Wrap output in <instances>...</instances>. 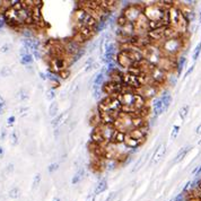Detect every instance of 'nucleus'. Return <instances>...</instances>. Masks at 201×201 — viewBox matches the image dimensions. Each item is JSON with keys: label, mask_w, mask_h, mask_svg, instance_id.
I'll return each instance as SVG.
<instances>
[{"label": "nucleus", "mask_w": 201, "mask_h": 201, "mask_svg": "<svg viewBox=\"0 0 201 201\" xmlns=\"http://www.w3.org/2000/svg\"><path fill=\"white\" fill-rule=\"evenodd\" d=\"M114 128L119 130L123 133H128L132 131L133 129L142 128L146 127V122L144 118H139V116H133L130 114H125L121 112L119 118L114 122Z\"/></svg>", "instance_id": "nucleus-1"}, {"label": "nucleus", "mask_w": 201, "mask_h": 201, "mask_svg": "<svg viewBox=\"0 0 201 201\" xmlns=\"http://www.w3.org/2000/svg\"><path fill=\"white\" fill-rule=\"evenodd\" d=\"M160 2L163 5H159V2H156L154 5L144 6V15L149 21H163L164 17L166 16L168 9L171 7H168L167 5L164 4V1H160Z\"/></svg>", "instance_id": "nucleus-2"}, {"label": "nucleus", "mask_w": 201, "mask_h": 201, "mask_svg": "<svg viewBox=\"0 0 201 201\" xmlns=\"http://www.w3.org/2000/svg\"><path fill=\"white\" fill-rule=\"evenodd\" d=\"M183 43H184V37L165 40L164 42H162L159 44V47H160L163 54L165 57L175 59V57L183 49Z\"/></svg>", "instance_id": "nucleus-3"}, {"label": "nucleus", "mask_w": 201, "mask_h": 201, "mask_svg": "<svg viewBox=\"0 0 201 201\" xmlns=\"http://www.w3.org/2000/svg\"><path fill=\"white\" fill-rule=\"evenodd\" d=\"M73 21H75V27L85 26V27H90V28H94L95 25L99 23L81 7H77L76 10H75V13H73Z\"/></svg>", "instance_id": "nucleus-4"}, {"label": "nucleus", "mask_w": 201, "mask_h": 201, "mask_svg": "<svg viewBox=\"0 0 201 201\" xmlns=\"http://www.w3.org/2000/svg\"><path fill=\"white\" fill-rule=\"evenodd\" d=\"M106 111H122V104L120 103L118 97H115V96H105L101 99V102L99 104V112Z\"/></svg>", "instance_id": "nucleus-5"}, {"label": "nucleus", "mask_w": 201, "mask_h": 201, "mask_svg": "<svg viewBox=\"0 0 201 201\" xmlns=\"http://www.w3.org/2000/svg\"><path fill=\"white\" fill-rule=\"evenodd\" d=\"M49 64H50V68H51L52 73H59L62 70L68 69L73 64V61H71V57L68 56L51 57V59L49 61Z\"/></svg>", "instance_id": "nucleus-6"}, {"label": "nucleus", "mask_w": 201, "mask_h": 201, "mask_svg": "<svg viewBox=\"0 0 201 201\" xmlns=\"http://www.w3.org/2000/svg\"><path fill=\"white\" fill-rule=\"evenodd\" d=\"M124 17L127 18V21L131 24H135L136 21L141 17V15L144 14V6L141 5H130L127 6L124 10L122 11Z\"/></svg>", "instance_id": "nucleus-7"}, {"label": "nucleus", "mask_w": 201, "mask_h": 201, "mask_svg": "<svg viewBox=\"0 0 201 201\" xmlns=\"http://www.w3.org/2000/svg\"><path fill=\"white\" fill-rule=\"evenodd\" d=\"M122 84L125 87H129L131 89L138 90L142 86V81H141V76H136L133 73H124L122 75Z\"/></svg>", "instance_id": "nucleus-8"}, {"label": "nucleus", "mask_w": 201, "mask_h": 201, "mask_svg": "<svg viewBox=\"0 0 201 201\" xmlns=\"http://www.w3.org/2000/svg\"><path fill=\"white\" fill-rule=\"evenodd\" d=\"M148 76L150 77L151 81L154 83L155 85H160V84H163L164 81L166 80L167 73L166 71H164L163 69L154 66L153 69H151V70L149 71V73H148Z\"/></svg>", "instance_id": "nucleus-9"}, {"label": "nucleus", "mask_w": 201, "mask_h": 201, "mask_svg": "<svg viewBox=\"0 0 201 201\" xmlns=\"http://www.w3.org/2000/svg\"><path fill=\"white\" fill-rule=\"evenodd\" d=\"M121 112L114 111H106V112H99L101 124H114L115 120L119 118Z\"/></svg>", "instance_id": "nucleus-10"}, {"label": "nucleus", "mask_w": 201, "mask_h": 201, "mask_svg": "<svg viewBox=\"0 0 201 201\" xmlns=\"http://www.w3.org/2000/svg\"><path fill=\"white\" fill-rule=\"evenodd\" d=\"M157 92H158V89H157V86L155 85V84L141 86L140 88L137 90L138 94H140L145 99H151V97L156 96V95H157Z\"/></svg>", "instance_id": "nucleus-11"}, {"label": "nucleus", "mask_w": 201, "mask_h": 201, "mask_svg": "<svg viewBox=\"0 0 201 201\" xmlns=\"http://www.w3.org/2000/svg\"><path fill=\"white\" fill-rule=\"evenodd\" d=\"M63 44V47H64V52H66V56L68 57H73L75 54H77L79 50L81 49V47L79 44L75 42L73 40H67Z\"/></svg>", "instance_id": "nucleus-12"}, {"label": "nucleus", "mask_w": 201, "mask_h": 201, "mask_svg": "<svg viewBox=\"0 0 201 201\" xmlns=\"http://www.w3.org/2000/svg\"><path fill=\"white\" fill-rule=\"evenodd\" d=\"M128 135L131 138H133V139L140 141V142H144L145 139H146V136H147V127L133 129L132 131L128 132Z\"/></svg>", "instance_id": "nucleus-13"}, {"label": "nucleus", "mask_w": 201, "mask_h": 201, "mask_svg": "<svg viewBox=\"0 0 201 201\" xmlns=\"http://www.w3.org/2000/svg\"><path fill=\"white\" fill-rule=\"evenodd\" d=\"M165 153H166V146L164 145V144L159 145L158 148L155 150L151 163H153V164H157V163H159L163 159L164 155H165Z\"/></svg>", "instance_id": "nucleus-14"}, {"label": "nucleus", "mask_w": 201, "mask_h": 201, "mask_svg": "<svg viewBox=\"0 0 201 201\" xmlns=\"http://www.w3.org/2000/svg\"><path fill=\"white\" fill-rule=\"evenodd\" d=\"M177 37H182V36L175 28H173L172 26H165L164 27V41L171 39H177Z\"/></svg>", "instance_id": "nucleus-15"}, {"label": "nucleus", "mask_w": 201, "mask_h": 201, "mask_svg": "<svg viewBox=\"0 0 201 201\" xmlns=\"http://www.w3.org/2000/svg\"><path fill=\"white\" fill-rule=\"evenodd\" d=\"M76 33L81 35V36L87 41V40H89L90 37L94 35V30L90 28V27H85V26H83V27H76Z\"/></svg>", "instance_id": "nucleus-16"}, {"label": "nucleus", "mask_w": 201, "mask_h": 201, "mask_svg": "<svg viewBox=\"0 0 201 201\" xmlns=\"http://www.w3.org/2000/svg\"><path fill=\"white\" fill-rule=\"evenodd\" d=\"M141 144H142V142L136 140V139H133V138H131L130 136H129L128 133H125V138H124L123 145H125L128 148H130V149H136V148H138Z\"/></svg>", "instance_id": "nucleus-17"}, {"label": "nucleus", "mask_w": 201, "mask_h": 201, "mask_svg": "<svg viewBox=\"0 0 201 201\" xmlns=\"http://www.w3.org/2000/svg\"><path fill=\"white\" fill-rule=\"evenodd\" d=\"M124 138H125V133L121 132V131H119V130H116L115 132H114V135H113L111 144L116 145V146L122 145V144L124 142Z\"/></svg>", "instance_id": "nucleus-18"}, {"label": "nucleus", "mask_w": 201, "mask_h": 201, "mask_svg": "<svg viewBox=\"0 0 201 201\" xmlns=\"http://www.w3.org/2000/svg\"><path fill=\"white\" fill-rule=\"evenodd\" d=\"M163 112H165V107H164V104H163L162 99H156L154 103V113L155 116H158L160 115Z\"/></svg>", "instance_id": "nucleus-19"}, {"label": "nucleus", "mask_w": 201, "mask_h": 201, "mask_svg": "<svg viewBox=\"0 0 201 201\" xmlns=\"http://www.w3.org/2000/svg\"><path fill=\"white\" fill-rule=\"evenodd\" d=\"M66 116H67V113H60V114H58V115L52 120V122H51L52 127H53V128L60 127L61 124L66 121Z\"/></svg>", "instance_id": "nucleus-20"}, {"label": "nucleus", "mask_w": 201, "mask_h": 201, "mask_svg": "<svg viewBox=\"0 0 201 201\" xmlns=\"http://www.w3.org/2000/svg\"><path fill=\"white\" fill-rule=\"evenodd\" d=\"M190 149H191V147L190 146H186V147H184V148H182V149L177 153V155H176L175 159H174V163H179L181 162L182 159L186 156V154H188L189 151H190Z\"/></svg>", "instance_id": "nucleus-21"}, {"label": "nucleus", "mask_w": 201, "mask_h": 201, "mask_svg": "<svg viewBox=\"0 0 201 201\" xmlns=\"http://www.w3.org/2000/svg\"><path fill=\"white\" fill-rule=\"evenodd\" d=\"M106 189H107V181L104 179V180H101L99 183H97L96 188H95L94 193H95V194H99V193L104 192Z\"/></svg>", "instance_id": "nucleus-22"}, {"label": "nucleus", "mask_w": 201, "mask_h": 201, "mask_svg": "<svg viewBox=\"0 0 201 201\" xmlns=\"http://www.w3.org/2000/svg\"><path fill=\"white\" fill-rule=\"evenodd\" d=\"M93 94H94L95 99H102L103 94L104 93V89H103V86H97V85H93Z\"/></svg>", "instance_id": "nucleus-23"}, {"label": "nucleus", "mask_w": 201, "mask_h": 201, "mask_svg": "<svg viewBox=\"0 0 201 201\" xmlns=\"http://www.w3.org/2000/svg\"><path fill=\"white\" fill-rule=\"evenodd\" d=\"M84 174H85V170H84V168L78 170V172L76 173V174H75V176H73V181H71V183H73V184H78L81 180H83Z\"/></svg>", "instance_id": "nucleus-24"}, {"label": "nucleus", "mask_w": 201, "mask_h": 201, "mask_svg": "<svg viewBox=\"0 0 201 201\" xmlns=\"http://www.w3.org/2000/svg\"><path fill=\"white\" fill-rule=\"evenodd\" d=\"M104 77H105V73L104 71H101L94 78V84L93 85H97V86H103L104 84Z\"/></svg>", "instance_id": "nucleus-25"}, {"label": "nucleus", "mask_w": 201, "mask_h": 201, "mask_svg": "<svg viewBox=\"0 0 201 201\" xmlns=\"http://www.w3.org/2000/svg\"><path fill=\"white\" fill-rule=\"evenodd\" d=\"M160 99H162L163 104H164V107H165V111H166L167 109H168V106H170V104H171V101H172L171 95L168 94V93H165V94L162 95Z\"/></svg>", "instance_id": "nucleus-26"}, {"label": "nucleus", "mask_w": 201, "mask_h": 201, "mask_svg": "<svg viewBox=\"0 0 201 201\" xmlns=\"http://www.w3.org/2000/svg\"><path fill=\"white\" fill-rule=\"evenodd\" d=\"M58 111H59V105H58V103L52 102L51 105H50V109H49V115L50 116H57Z\"/></svg>", "instance_id": "nucleus-27"}, {"label": "nucleus", "mask_w": 201, "mask_h": 201, "mask_svg": "<svg viewBox=\"0 0 201 201\" xmlns=\"http://www.w3.org/2000/svg\"><path fill=\"white\" fill-rule=\"evenodd\" d=\"M21 62L23 64H31L33 62V56L31 53H27V54H23L21 56Z\"/></svg>", "instance_id": "nucleus-28"}, {"label": "nucleus", "mask_w": 201, "mask_h": 201, "mask_svg": "<svg viewBox=\"0 0 201 201\" xmlns=\"http://www.w3.org/2000/svg\"><path fill=\"white\" fill-rule=\"evenodd\" d=\"M184 64H185V58L184 57H181L176 60V64H175V68L177 69V75H180L182 69H183Z\"/></svg>", "instance_id": "nucleus-29"}, {"label": "nucleus", "mask_w": 201, "mask_h": 201, "mask_svg": "<svg viewBox=\"0 0 201 201\" xmlns=\"http://www.w3.org/2000/svg\"><path fill=\"white\" fill-rule=\"evenodd\" d=\"M16 97H17L19 101H26V99H28V92L26 89H23V88H21L17 93Z\"/></svg>", "instance_id": "nucleus-30"}, {"label": "nucleus", "mask_w": 201, "mask_h": 201, "mask_svg": "<svg viewBox=\"0 0 201 201\" xmlns=\"http://www.w3.org/2000/svg\"><path fill=\"white\" fill-rule=\"evenodd\" d=\"M189 110H190V106H189V105H184V106L180 110L179 114H180V118L182 119V120H185V118L188 116Z\"/></svg>", "instance_id": "nucleus-31"}, {"label": "nucleus", "mask_w": 201, "mask_h": 201, "mask_svg": "<svg viewBox=\"0 0 201 201\" xmlns=\"http://www.w3.org/2000/svg\"><path fill=\"white\" fill-rule=\"evenodd\" d=\"M129 21H127V18L124 17L123 14H121V15H119V17L116 18V24H118V27H122V26H124L125 24H128Z\"/></svg>", "instance_id": "nucleus-32"}, {"label": "nucleus", "mask_w": 201, "mask_h": 201, "mask_svg": "<svg viewBox=\"0 0 201 201\" xmlns=\"http://www.w3.org/2000/svg\"><path fill=\"white\" fill-rule=\"evenodd\" d=\"M45 76H47V79H49V80L53 81V83H57V84H59V79H58V77H57V73L47 71V73H45Z\"/></svg>", "instance_id": "nucleus-33"}, {"label": "nucleus", "mask_w": 201, "mask_h": 201, "mask_svg": "<svg viewBox=\"0 0 201 201\" xmlns=\"http://www.w3.org/2000/svg\"><path fill=\"white\" fill-rule=\"evenodd\" d=\"M200 52H201V42L198 44L197 47H196V49H194V52H193V54H192V59L194 61H196L198 58H199V56H200Z\"/></svg>", "instance_id": "nucleus-34"}, {"label": "nucleus", "mask_w": 201, "mask_h": 201, "mask_svg": "<svg viewBox=\"0 0 201 201\" xmlns=\"http://www.w3.org/2000/svg\"><path fill=\"white\" fill-rule=\"evenodd\" d=\"M0 75H1V77H9L11 75V69L9 67H4V68H1Z\"/></svg>", "instance_id": "nucleus-35"}, {"label": "nucleus", "mask_w": 201, "mask_h": 201, "mask_svg": "<svg viewBox=\"0 0 201 201\" xmlns=\"http://www.w3.org/2000/svg\"><path fill=\"white\" fill-rule=\"evenodd\" d=\"M40 182H41V174H40V173H37V174L34 176V179H33V184H32V188L36 189L40 185Z\"/></svg>", "instance_id": "nucleus-36"}, {"label": "nucleus", "mask_w": 201, "mask_h": 201, "mask_svg": "<svg viewBox=\"0 0 201 201\" xmlns=\"http://www.w3.org/2000/svg\"><path fill=\"white\" fill-rule=\"evenodd\" d=\"M19 193H21V191H19V189L18 188H14L10 190V192H9V197L13 198V199H17L18 197H19Z\"/></svg>", "instance_id": "nucleus-37"}, {"label": "nucleus", "mask_w": 201, "mask_h": 201, "mask_svg": "<svg viewBox=\"0 0 201 201\" xmlns=\"http://www.w3.org/2000/svg\"><path fill=\"white\" fill-rule=\"evenodd\" d=\"M180 125H174L173 129H172V133H171V138L172 139H176L177 136H179V132H180Z\"/></svg>", "instance_id": "nucleus-38"}, {"label": "nucleus", "mask_w": 201, "mask_h": 201, "mask_svg": "<svg viewBox=\"0 0 201 201\" xmlns=\"http://www.w3.org/2000/svg\"><path fill=\"white\" fill-rule=\"evenodd\" d=\"M10 140H11V144H13L14 146L18 144V135L16 130H14L13 132L10 133Z\"/></svg>", "instance_id": "nucleus-39"}, {"label": "nucleus", "mask_w": 201, "mask_h": 201, "mask_svg": "<svg viewBox=\"0 0 201 201\" xmlns=\"http://www.w3.org/2000/svg\"><path fill=\"white\" fill-rule=\"evenodd\" d=\"M58 75H59V77H60L61 79H67V78L70 76V70H69V69L62 70V71H61V73H59Z\"/></svg>", "instance_id": "nucleus-40"}, {"label": "nucleus", "mask_w": 201, "mask_h": 201, "mask_svg": "<svg viewBox=\"0 0 201 201\" xmlns=\"http://www.w3.org/2000/svg\"><path fill=\"white\" fill-rule=\"evenodd\" d=\"M56 97V90L54 89H49L47 92V99L49 101H52V99H54Z\"/></svg>", "instance_id": "nucleus-41"}, {"label": "nucleus", "mask_w": 201, "mask_h": 201, "mask_svg": "<svg viewBox=\"0 0 201 201\" xmlns=\"http://www.w3.org/2000/svg\"><path fill=\"white\" fill-rule=\"evenodd\" d=\"M58 168H59V164H58V163H52L51 165L47 167V171H49V173H53V172H56Z\"/></svg>", "instance_id": "nucleus-42"}, {"label": "nucleus", "mask_w": 201, "mask_h": 201, "mask_svg": "<svg viewBox=\"0 0 201 201\" xmlns=\"http://www.w3.org/2000/svg\"><path fill=\"white\" fill-rule=\"evenodd\" d=\"M10 50V45L9 44H4L2 47H0V52H2V53H6V52H8Z\"/></svg>", "instance_id": "nucleus-43"}, {"label": "nucleus", "mask_w": 201, "mask_h": 201, "mask_svg": "<svg viewBox=\"0 0 201 201\" xmlns=\"http://www.w3.org/2000/svg\"><path fill=\"white\" fill-rule=\"evenodd\" d=\"M14 171V164H8L6 167V174H10Z\"/></svg>", "instance_id": "nucleus-44"}, {"label": "nucleus", "mask_w": 201, "mask_h": 201, "mask_svg": "<svg viewBox=\"0 0 201 201\" xmlns=\"http://www.w3.org/2000/svg\"><path fill=\"white\" fill-rule=\"evenodd\" d=\"M7 136V130L5 128L1 129V132H0V140H5V138Z\"/></svg>", "instance_id": "nucleus-45"}, {"label": "nucleus", "mask_w": 201, "mask_h": 201, "mask_svg": "<svg viewBox=\"0 0 201 201\" xmlns=\"http://www.w3.org/2000/svg\"><path fill=\"white\" fill-rule=\"evenodd\" d=\"M95 198H96V194H95L94 192L89 193V194L87 196V199H86V201H95Z\"/></svg>", "instance_id": "nucleus-46"}, {"label": "nucleus", "mask_w": 201, "mask_h": 201, "mask_svg": "<svg viewBox=\"0 0 201 201\" xmlns=\"http://www.w3.org/2000/svg\"><path fill=\"white\" fill-rule=\"evenodd\" d=\"M14 122H15V116H9L8 120H7V124L10 127V125H13L14 124Z\"/></svg>", "instance_id": "nucleus-47"}, {"label": "nucleus", "mask_w": 201, "mask_h": 201, "mask_svg": "<svg viewBox=\"0 0 201 201\" xmlns=\"http://www.w3.org/2000/svg\"><path fill=\"white\" fill-rule=\"evenodd\" d=\"M115 196H116L115 192H112L111 194H110V196H109V197L106 198V200H105V201H112L113 199H114V198H115Z\"/></svg>", "instance_id": "nucleus-48"}, {"label": "nucleus", "mask_w": 201, "mask_h": 201, "mask_svg": "<svg viewBox=\"0 0 201 201\" xmlns=\"http://www.w3.org/2000/svg\"><path fill=\"white\" fill-rule=\"evenodd\" d=\"M0 107H6V102L1 95H0Z\"/></svg>", "instance_id": "nucleus-49"}, {"label": "nucleus", "mask_w": 201, "mask_h": 201, "mask_svg": "<svg viewBox=\"0 0 201 201\" xmlns=\"http://www.w3.org/2000/svg\"><path fill=\"white\" fill-rule=\"evenodd\" d=\"M196 133H197V135H201V124L197 127V129H196Z\"/></svg>", "instance_id": "nucleus-50"}, {"label": "nucleus", "mask_w": 201, "mask_h": 201, "mask_svg": "<svg viewBox=\"0 0 201 201\" xmlns=\"http://www.w3.org/2000/svg\"><path fill=\"white\" fill-rule=\"evenodd\" d=\"M193 68H194V66H191V68L189 69L188 71H186V73H185V76H189V75H190V73H192V71H193Z\"/></svg>", "instance_id": "nucleus-51"}, {"label": "nucleus", "mask_w": 201, "mask_h": 201, "mask_svg": "<svg viewBox=\"0 0 201 201\" xmlns=\"http://www.w3.org/2000/svg\"><path fill=\"white\" fill-rule=\"evenodd\" d=\"M5 25V18H0V28L4 27Z\"/></svg>", "instance_id": "nucleus-52"}, {"label": "nucleus", "mask_w": 201, "mask_h": 201, "mask_svg": "<svg viewBox=\"0 0 201 201\" xmlns=\"http://www.w3.org/2000/svg\"><path fill=\"white\" fill-rule=\"evenodd\" d=\"M4 112H5V107H0V115L4 114Z\"/></svg>", "instance_id": "nucleus-53"}, {"label": "nucleus", "mask_w": 201, "mask_h": 201, "mask_svg": "<svg viewBox=\"0 0 201 201\" xmlns=\"http://www.w3.org/2000/svg\"><path fill=\"white\" fill-rule=\"evenodd\" d=\"M4 154V149H2V147H0V156H2Z\"/></svg>", "instance_id": "nucleus-54"}, {"label": "nucleus", "mask_w": 201, "mask_h": 201, "mask_svg": "<svg viewBox=\"0 0 201 201\" xmlns=\"http://www.w3.org/2000/svg\"><path fill=\"white\" fill-rule=\"evenodd\" d=\"M199 21H200L201 24V8H200V13H199Z\"/></svg>", "instance_id": "nucleus-55"}, {"label": "nucleus", "mask_w": 201, "mask_h": 201, "mask_svg": "<svg viewBox=\"0 0 201 201\" xmlns=\"http://www.w3.org/2000/svg\"><path fill=\"white\" fill-rule=\"evenodd\" d=\"M53 201H60V199H59V198H54V199H53Z\"/></svg>", "instance_id": "nucleus-56"}, {"label": "nucleus", "mask_w": 201, "mask_h": 201, "mask_svg": "<svg viewBox=\"0 0 201 201\" xmlns=\"http://www.w3.org/2000/svg\"><path fill=\"white\" fill-rule=\"evenodd\" d=\"M198 145H201V140L199 141V142H198Z\"/></svg>", "instance_id": "nucleus-57"}]
</instances>
